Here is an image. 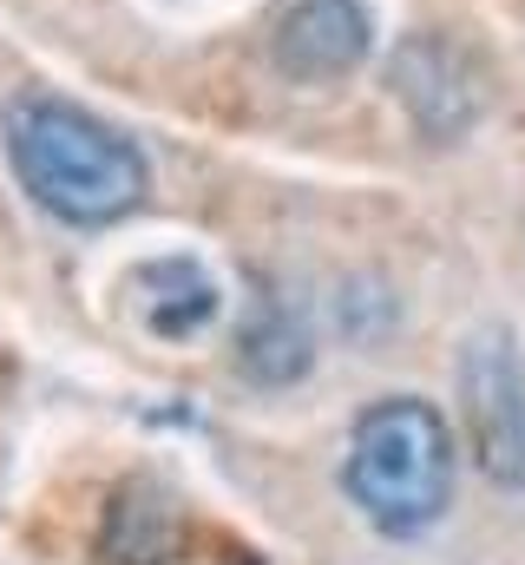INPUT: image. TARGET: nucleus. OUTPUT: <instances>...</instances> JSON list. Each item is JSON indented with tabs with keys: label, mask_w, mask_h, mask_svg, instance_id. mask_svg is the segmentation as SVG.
Wrapping results in <instances>:
<instances>
[{
	"label": "nucleus",
	"mask_w": 525,
	"mask_h": 565,
	"mask_svg": "<svg viewBox=\"0 0 525 565\" xmlns=\"http://www.w3.org/2000/svg\"><path fill=\"white\" fill-rule=\"evenodd\" d=\"M453 427L420 395H382L349 427L342 493L388 540H420L427 526H440V513L453 507Z\"/></svg>",
	"instance_id": "obj_2"
},
{
	"label": "nucleus",
	"mask_w": 525,
	"mask_h": 565,
	"mask_svg": "<svg viewBox=\"0 0 525 565\" xmlns=\"http://www.w3.org/2000/svg\"><path fill=\"white\" fill-rule=\"evenodd\" d=\"M309 335H302V322H296V309L282 302V296H262L257 309L244 316V335H237V369L262 382V388H282V382H296L302 369H309Z\"/></svg>",
	"instance_id": "obj_7"
},
{
	"label": "nucleus",
	"mask_w": 525,
	"mask_h": 565,
	"mask_svg": "<svg viewBox=\"0 0 525 565\" xmlns=\"http://www.w3.org/2000/svg\"><path fill=\"white\" fill-rule=\"evenodd\" d=\"M7 164L20 191L60 224H119L144 204V158L126 132L93 119L73 99L20 93L7 106Z\"/></svg>",
	"instance_id": "obj_1"
},
{
	"label": "nucleus",
	"mask_w": 525,
	"mask_h": 565,
	"mask_svg": "<svg viewBox=\"0 0 525 565\" xmlns=\"http://www.w3.org/2000/svg\"><path fill=\"white\" fill-rule=\"evenodd\" d=\"M460 402H467V434H473L480 473L500 487H525V362L506 329L467 335Z\"/></svg>",
	"instance_id": "obj_3"
},
{
	"label": "nucleus",
	"mask_w": 525,
	"mask_h": 565,
	"mask_svg": "<svg viewBox=\"0 0 525 565\" xmlns=\"http://www.w3.org/2000/svg\"><path fill=\"white\" fill-rule=\"evenodd\" d=\"M375 20L362 0H282V13L269 20V66L282 79H342L368 60Z\"/></svg>",
	"instance_id": "obj_4"
},
{
	"label": "nucleus",
	"mask_w": 525,
	"mask_h": 565,
	"mask_svg": "<svg viewBox=\"0 0 525 565\" xmlns=\"http://www.w3.org/2000/svg\"><path fill=\"white\" fill-rule=\"evenodd\" d=\"M138 289H144V329L151 335H197L211 316H217V277L197 264V257H164V264H144L138 270Z\"/></svg>",
	"instance_id": "obj_6"
},
{
	"label": "nucleus",
	"mask_w": 525,
	"mask_h": 565,
	"mask_svg": "<svg viewBox=\"0 0 525 565\" xmlns=\"http://www.w3.org/2000/svg\"><path fill=\"white\" fill-rule=\"evenodd\" d=\"M184 507L158 480H126L99 520V565H178Z\"/></svg>",
	"instance_id": "obj_5"
}]
</instances>
